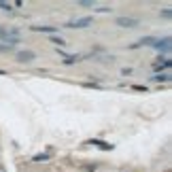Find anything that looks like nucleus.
I'll list each match as a JSON object with an SVG mask.
<instances>
[{
	"instance_id": "1",
	"label": "nucleus",
	"mask_w": 172,
	"mask_h": 172,
	"mask_svg": "<svg viewBox=\"0 0 172 172\" xmlns=\"http://www.w3.org/2000/svg\"><path fill=\"white\" fill-rule=\"evenodd\" d=\"M115 23L121 26V28H134V26H138V19H134V17H117Z\"/></svg>"
},
{
	"instance_id": "2",
	"label": "nucleus",
	"mask_w": 172,
	"mask_h": 172,
	"mask_svg": "<svg viewBox=\"0 0 172 172\" xmlns=\"http://www.w3.org/2000/svg\"><path fill=\"white\" fill-rule=\"evenodd\" d=\"M89 23H91V17H79L77 21H70L68 28H87Z\"/></svg>"
},
{
	"instance_id": "3",
	"label": "nucleus",
	"mask_w": 172,
	"mask_h": 172,
	"mask_svg": "<svg viewBox=\"0 0 172 172\" xmlns=\"http://www.w3.org/2000/svg\"><path fill=\"white\" fill-rule=\"evenodd\" d=\"M17 58H19V62H32L34 60V53L32 51H19Z\"/></svg>"
},
{
	"instance_id": "4",
	"label": "nucleus",
	"mask_w": 172,
	"mask_h": 172,
	"mask_svg": "<svg viewBox=\"0 0 172 172\" xmlns=\"http://www.w3.org/2000/svg\"><path fill=\"white\" fill-rule=\"evenodd\" d=\"M34 30H36V32H49V34L58 32V28H55V26H34Z\"/></svg>"
},
{
	"instance_id": "5",
	"label": "nucleus",
	"mask_w": 172,
	"mask_h": 172,
	"mask_svg": "<svg viewBox=\"0 0 172 172\" xmlns=\"http://www.w3.org/2000/svg\"><path fill=\"white\" fill-rule=\"evenodd\" d=\"M157 49H159V51H162V49H164V51H168V49H170V38H164V40H159V43H153Z\"/></svg>"
},
{
	"instance_id": "6",
	"label": "nucleus",
	"mask_w": 172,
	"mask_h": 172,
	"mask_svg": "<svg viewBox=\"0 0 172 172\" xmlns=\"http://www.w3.org/2000/svg\"><path fill=\"white\" fill-rule=\"evenodd\" d=\"M93 144H96V147H100V149H104V151H108V149H111V144H106V142H100V140H93Z\"/></svg>"
},
{
	"instance_id": "7",
	"label": "nucleus",
	"mask_w": 172,
	"mask_h": 172,
	"mask_svg": "<svg viewBox=\"0 0 172 172\" xmlns=\"http://www.w3.org/2000/svg\"><path fill=\"white\" fill-rule=\"evenodd\" d=\"M79 60V55H68L66 60H64V64H72V62H77Z\"/></svg>"
},
{
	"instance_id": "8",
	"label": "nucleus",
	"mask_w": 172,
	"mask_h": 172,
	"mask_svg": "<svg viewBox=\"0 0 172 172\" xmlns=\"http://www.w3.org/2000/svg\"><path fill=\"white\" fill-rule=\"evenodd\" d=\"M11 2H0V9H2V11H11Z\"/></svg>"
},
{
	"instance_id": "9",
	"label": "nucleus",
	"mask_w": 172,
	"mask_h": 172,
	"mask_svg": "<svg viewBox=\"0 0 172 172\" xmlns=\"http://www.w3.org/2000/svg\"><path fill=\"white\" fill-rule=\"evenodd\" d=\"M51 43H53V45H60V47H64V45H66L62 38H51Z\"/></svg>"
},
{
	"instance_id": "10",
	"label": "nucleus",
	"mask_w": 172,
	"mask_h": 172,
	"mask_svg": "<svg viewBox=\"0 0 172 172\" xmlns=\"http://www.w3.org/2000/svg\"><path fill=\"white\" fill-rule=\"evenodd\" d=\"M9 49H11L9 45H0V51H9Z\"/></svg>"
}]
</instances>
